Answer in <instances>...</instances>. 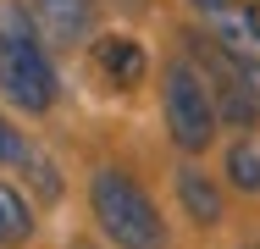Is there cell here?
I'll use <instances>...</instances> for the list:
<instances>
[{
    "label": "cell",
    "instance_id": "ba28073f",
    "mask_svg": "<svg viewBox=\"0 0 260 249\" xmlns=\"http://www.w3.org/2000/svg\"><path fill=\"white\" fill-rule=\"evenodd\" d=\"M227 177H233V189L260 194V149L255 144H233L227 149Z\"/></svg>",
    "mask_w": 260,
    "mask_h": 249
},
{
    "label": "cell",
    "instance_id": "52a82bcc",
    "mask_svg": "<svg viewBox=\"0 0 260 249\" xmlns=\"http://www.w3.org/2000/svg\"><path fill=\"white\" fill-rule=\"evenodd\" d=\"M34 238V210L11 183H0V249H22Z\"/></svg>",
    "mask_w": 260,
    "mask_h": 249
},
{
    "label": "cell",
    "instance_id": "8fae6325",
    "mask_svg": "<svg viewBox=\"0 0 260 249\" xmlns=\"http://www.w3.org/2000/svg\"><path fill=\"white\" fill-rule=\"evenodd\" d=\"M238 11H244V28H249V39L260 45V0H244Z\"/></svg>",
    "mask_w": 260,
    "mask_h": 249
},
{
    "label": "cell",
    "instance_id": "6da1fadb",
    "mask_svg": "<svg viewBox=\"0 0 260 249\" xmlns=\"http://www.w3.org/2000/svg\"><path fill=\"white\" fill-rule=\"evenodd\" d=\"M0 89L17 111H50L61 95L55 67L34 34V11L17 0H0Z\"/></svg>",
    "mask_w": 260,
    "mask_h": 249
},
{
    "label": "cell",
    "instance_id": "8992f818",
    "mask_svg": "<svg viewBox=\"0 0 260 249\" xmlns=\"http://www.w3.org/2000/svg\"><path fill=\"white\" fill-rule=\"evenodd\" d=\"M177 199H183V210H188V222H200V227H216L221 222V194H216V177L205 172H183L177 177Z\"/></svg>",
    "mask_w": 260,
    "mask_h": 249
},
{
    "label": "cell",
    "instance_id": "7c38bea8",
    "mask_svg": "<svg viewBox=\"0 0 260 249\" xmlns=\"http://www.w3.org/2000/svg\"><path fill=\"white\" fill-rule=\"evenodd\" d=\"M194 6H200V11H210V17H216V11L227 6V0H194Z\"/></svg>",
    "mask_w": 260,
    "mask_h": 249
},
{
    "label": "cell",
    "instance_id": "277c9868",
    "mask_svg": "<svg viewBox=\"0 0 260 249\" xmlns=\"http://www.w3.org/2000/svg\"><path fill=\"white\" fill-rule=\"evenodd\" d=\"M94 28V6L89 0H34V34L55 50L83 45V34Z\"/></svg>",
    "mask_w": 260,
    "mask_h": 249
},
{
    "label": "cell",
    "instance_id": "5b68a950",
    "mask_svg": "<svg viewBox=\"0 0 260 249\" xmlns=\"http://www.w3.org/2000/svg\"><path fill=\"white\" fill-rule=\"evenodd\" d=\"M94 61H100V72L116 83V89H133L144 72H150V55L139 39H122V34H105L100 45H94Z\"/></svg>",
    "mask_w": 260,
    "mask_h": 249
},
{
    "label": "cell",
    "instance_id": "7a4b0ae2",
    "mask_svg": "<svg viewBox=\"0 0 260 249\" xmlns=\"http://www.w3.org/2000/svg\"><path fill=\"white\" fill-rule=\"evenodd\" d=\"M94 216H100L105 238H116L122 249H166V222H160L155 199L144 194L127 172H94Z\"/></svg>",
    "mask_w": 260,
    "mask_h": 249
},
{
    "label": "cell",
    "instance_id": "9c48e42d",
    "mask_svg": "<svg viewBox=\"0 0 260 249\" xmlns=\"http://www.w3.org/2000/svg\"><path fill=\"white\" fill-rule=\"evenodd\" d=\"M22 161H28V172H34V183H39V194H45V199L61 194V183H55V166L45 161V155H22Z\"/></svg>",
    "mask_w": 260,
    "mask_h": 249
},
{
    "label": "cell",
    "instance_id": "3957f363",
    "mask_svg": "<svg viewBox=\"0 0 260 249\" xmlns=\"http://www.w3.org/2000/svg\"><path fill=\"white\" fill-rule=\"evenodd\" d=\"M160 105H166V128H172V144L200 155L216 133V105H210L205 78L188 67V61H172L166 78H160Z\"/></svg>",
    "mask_w": 260,
    "mask_h": 249
},
{
    "label": "cell",
    "instance_id": "4fadbf2b",
    "mask_svg": "<svg viewBox=\"0 0 260 249\" xmlns=\"http://www.w3.org/2000/svg\"><path fill=\"white\" fill-rule=\"evenodd\" d=\"M67 249H94V244H67Z\"/></svg>",
    "mask_w": 260,
    "mask_h": 249
},
{
    "label": "cell",
    "instance_id": "30bf717a",
    "mask_svg": "<svg viewBox=\"0 0 260 249\" xmlns=\"http://www.w3.org/2000/svg\"><path fill=\"white\" fill-rule=\"evenodd\" d=\"M22 155H28V149H22V139H17V128L0 116V161H22Z\"/></svg>",
    "mask_w": 260,
    "mask_h": 249
}]
</instances>
